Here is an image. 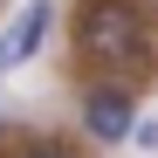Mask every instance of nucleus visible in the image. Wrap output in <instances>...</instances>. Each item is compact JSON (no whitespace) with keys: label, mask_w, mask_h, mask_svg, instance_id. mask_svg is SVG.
<instances>
[{"label":"nucleus","mask_w":158,"mask_h":158,"mask_svg":"<svg viewBox=\"0 0 158 158\" xmlns=\"http://www.w3.org/2000/svg\"><path fill=\"white\" fill-rule=\"evenodd\" d=\"M76 41H83V55H96V62H138L144 55V21H138L131 0H89Z\"/></svg>","instance_id":"f257e3e1"},{"label":"nucleus","mask_w":158,"mask_h":158,"mask_svg":"<svg viewBox=\"0 0 158 158\" xmlns=\"http://www.w3.org/2000/svg\"><path fill=\"white\" fill-rule=\"evenodd\" d=\"M131 124H138V117H131V96L124 89H89L83 96V131H89L96 144H124Z\"/></svg>","instance_id":"f03ea898"},{"label":"nucleus","mask_w":158,"mask_h":158,"mask_svg":"<svg viewBox=\"0 0 158 158\" xmlns=\"http://www.w3.org/2000/svg\"><path fill=\"white\" fill-rule=\"evenodd\" d=\"M41 35H48V0H28V7H21V21L0 35V69H21V62L41 48Z\"/></svg>","instance_id":"7ed1b4c3"},{"label":"nucleus","mask_w":158,"mask_h":158,"mask_svg":"<svg viewBox=\"0 0 158 158\" xmlns=\"http://www.w3.org/2000/svg\"><path fill=\"white\" fill-rule=\"evenodd\" d=\"M131 138H138L144 151H158V124H131Z\"/></svg>","instance_id":"20e7f679"},{"label":"nucleus","mask_w":158,"mask_h":158,"mask_svg":"<svg viewBox=\"0 0 158 158\" xmlns=\"http://www.w3.org/2000/svg\"><path fill=\"white\" fill-rule=\"evenodd\" d=\"M28 158H76V151H62V144H41V151H28Z\"/></svg>","instance_id":"39448f33"}]
</instances>
